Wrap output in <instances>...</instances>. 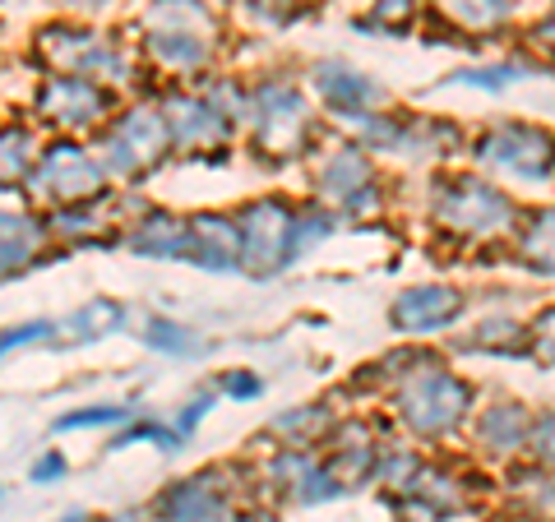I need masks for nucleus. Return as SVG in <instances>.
<instances>
[{"label": "nucleus", "mask_w": 555, "mask_h": 522, "mask_svg": "<svg viewBox=\"0 0 555 522\" xmlns=\"http://www.w3.org/2000/svg\"><path fill=\"white\" fill-rule=\"evenodd\" d=\"M473 158L486 171H495V177L551 181L555 177V134L542 126H524V120H505V126L486 130L477 139Z\"/></svg>", "instance_id": "nucleus-11"}, {"label": "nucleus", "mask_w": 555, "mask_h": 522, "mask_svg": "<svg viewBox=\"0 0 555 522\" xmlns=\"http://www.w3.org/2000/svg\"><path fill=\"white\" fill-rule=\"evenodd\" d=\"M120 107L116 89L107 83H93V79H79V75H38L33 83V97H28V120L47 134H75V139H89L112 120V112Z\"/></svg>", "instance_id": "nucleus-6"}, {"label": "nucleus", "mask_w": 555, "mask_h": 522, "mask_svg": "<svg viewBox=\"0 0 555 522\" xmlns=\"http://www.w3.org/2000/svg\"><path fill=\"white\" fill-rule=\"evenodd\" d=\"M393 407L403 416V426L422 440H444L454 434L467 412H473V384L459 379L454 370H444L440 361H416V370H408L393 389Z\"/></svg>", "instance_id": "nucleus-5"}, {"label": "nucleus", "mask_w": 555, "mask_h": 522, "mask_svg": "<svg viewBox=\"0 0 555 522\" xmlns=\"http://www.w3.org/2000/svg\"><path fill=\"white\" fill-rule=\"evenodd\" d=\"M112 177L102 158L93 153L89 139H75V134H47L42 139V153H38V167L24 185V199L33 208H56V204H83V199H102L112 195Z\"/></svg>", "instance_id": "nucleus-4"}, {"label": "nucleus", "mask_w": 555, "mask_h": 522, "mask_svg": "<svg viewBox=\"0 0 555 522\" xmlns=\"http://www.w3.org/2000/svg\"><path fill=\"white\" fill-rule=\"evenodd\" d=\"M232 218L241 232V273L273 277L292 264V218H297V208L287 199H278V195L250 199Z\"/></svg>", "instance_id": "nucleus-10"}, {"label": "nucleus", "mask_w": 555, "mask_h": 522, "mask_svg": "<svg viewBox=\"0 0 555 522\" xmlns=\"http://www.w3.org/2000/svg\"><path fill=\"white\" fill-rule=\"evenodd\" d=\"M315 185H320V199L334 204L338 213L361 218V213H371V208H379V177L361 144H343L328 153L315 167Z\"/></svg>", "instance_id": "nucleus-12"}, {"label": "nucleus", "mask_w": 555, "mask_h": 522, "mask_svg": "<svg viewBox=\"0 0 555 522\" xmlns=\"http://www.w3.org/2000/svg\"><path fill=\"white\" fill-rule=\"evenodd\" d=\"M328 430H334V416H328L324 403H301V407H287V412H278L273 421H269V434L283 448H310V444H320L328 440Z\"/></svg>", "instance_id": "nucleus-23"}, {"label": "nucleus", "mask_w": 555, "mask_h": 522, "mask_svg": "<svg viewBox=\"0 0 555 522\" xmlns=\"http://www.w3.org/2000/svg\"><path fill=\"white\" fill-rule=\"evenodd\" d=\"M528 426H532V412L524 403H514V397H495V403L477 416V444H481V454L514 458L518 448H528Z\"/></svg>", "instance_id": "nucleus-21"}, {"label": "nucleus", "mask_w": 555, "mask_h": 522, "mask_svg": "<svg viewBox=\"0 0 555 522\" xmlns=\"http://www.w3.org/2000/svg\"><path fill=\"white\" fill-rule=\"evenodd\" d=\"M246 10L259 14L264 24H287V19H297V14L306 10V0H246Z\"/></svg>", "instance_id": "nucleus-37"}, {"label": "nucleus", "mask_w": 555, "mask_h": 522, "mask_svg": "<svg viewBox=\"0 0 555 522\" xmlns=\"http://www.w3.org/2000/svg\"><path fill=\"white\" fill-rule=\"evenodd\" d=\"M56 14H65V19H102L107 10H116V0H47Z\"/></svg>", "instance_id": "nucleus-38"}, {"label": "nucleus", "mask_w": 555, "mask_h": 522, "mask_svg": "<svg viewBox=\"0 0 555 522\" xmlns=\"http://www.w3.org/2000/svg\"><path fill=\"white\" fill-rule=\"evenodd\" d=\"M334 236V213L328 208H297V218H292V264L306 259L315 246Z\"/></svg>", "instance_id": "nucleus-29"}, {"label": "nucleus", "mask_w": 555, "mask_h": 522, "mask_svg": "<svg viewBox=\"0 0 555 522\" xmlns=\"http://www.w3.org/2000/svg\"><path fill=\"white\" fill-rule=\"evenodd\" d=\"M214 403H218V389H208V393H195L185 403V412L177 416V430H181V440H190V434H195V426L204 421L208 412H214Z\"/></svg>", "instance_id": "nucleus-39"}, {"label": "nucleus", "mask_w": 555, "mask_h": 522, "mask_svg": "<svg viewBox=\"0 0 555 522\" xmlns=\"http://www.w3.org/2000/svg\"><path fill=\"white\" fill-rule=\"evenodd\" d=\"M153 518L158 522H232V481L222 467L171 481L167 491L153 499Z\"/></svg>", "instance_id": "nucleus-13"}, {"label": "nucleus", "mask_w": 555, "mask_h": 522, "mask_svg": "<svg viewBox=\"0 0 555 522\" xmlns=\"http://www.w3.org/2000/svg\"><path fill=\"white\" fill-rule=\"evenodd\" d=\"M93 153L107 167L112 185H139L153 171H163L171 158V134L158 112V102H126L116 107L112 120L93 134Z\"/></svg>", "instance_id": "nucleus-3"}, {"label": "nucleus", "mask_w": 555, "mask_h": 522, "mask_svg": "<svg viewBox=\"0 0 555 522\" xmlns=\"http://www.w3.org/2000/svg\"><path fill=\"white\" fill-rule=\"evenodd\" d=\"M532 42H537V47H546L551 56H555V14H551V19H542V24L532 28Z\"/></svg>", "instance_id": "nucleus-41"}, {"label": "nucleus", "mask_w": 555, "mask_h": 522, "mask_svg": "<svg viewBox=\"0 0 555 522\" xmlns=\"http://www.w3.org/2000/svg\"><path fill=\"white\" fill-rule=\"evenodd\" d=\"M56 338V324L51 319H28V324H14V328H0V361L20 347H38V342H51Z\"/></svg>", "instance_id": "nucleus-33"}, {"label": "nucleus", "mask_w": 555, "mask_h": 522, "mask_svg": "<svg viewBox=\"0 0 555 522\" xmlns=\"http://www.w3.org/2000/svg\"><path fill=\"white\" fill-rule=\"evenodd\" d=\"M214 389H218V397H236V403H250V397L264 393V379H259L255 370H228Z\"/></svg>", "instance_id": "nucleus-36"}, {"label": "nucleus", "mask_w": 555, "mask_h": 522, "mask_svg": "<svg viewBox=\"0 0 555 522\" xmlns=\"http://www.w3.org/2000/svg\"><path fill=\"white\" fill-rule=\"evenodd\" d=\"M467 352H500V356H518L528 347V328L509 319V315H491V319H481L473 334L463 338Z\"/></svg>", "instance_id": "nucleus-26"}, {"label": "nucleus", "mask_w": 555, "mask_h": 522, "mask_svg": "<svg viewBox=\"0 0 555 522\" xmlns=\"http://www.w3.org/2000/svg\"><path fill=\"white\" fill-rule=\"evenodd\" d=\"M310 83H315V97L324 102V112L347 116V120L371 116L375 107H385V97H389V93L366 75V69H357L352 61H338V56L310 65Z\"/></svg>", "instance_id": "nucleus-14"}, {"label": "nucleus", "mask_w": 555, "mask_h": 522, "mask_svg": "<svg viewBox=\"0 0 555 522\" xmlns=\"http://www.w3.org/2000/svg\"><path fill=\"white\" fill-rule=\"evenodd\" d=\"M158 112L167 120L171 153H185V158H204L214 148H228L236 134V120L204 89H190V83H171L158 97Z\"/></svg>", "instance_id": "nucleus-9"}, {"label": "nucleus", "mask_w": 555, "mask_h": 522, "mask_svg": "<svg viewBox=\"0 0 555 522\" xmlns=\"http://www.w3.org/2000/svg\"><path fill=\"white\" fill-rule=\"evenodd\" d=\"M47 250H51V236H47L42 208H33V204L0 208V283L38 269Z\"/></svg>", "instance_id": "nucleus-16"}, {"label": "nucleus", "mask_w": 555, "mask_h": 522, "mask_svg": "<svg viewBox=\"0 0 555 522\" xmlns=\"http://www.w3.org/2000/svg\"><path fill=\"white\" fill-rule=\"evenodd\" d=\"M47 236L56 250H83V246H107L116 218L107 213V195L102 199H83V204H56L42 208Z\"/></svg>", "instance_id": "nucleus-17"}, {"label": "nucleus", "mask_w": 555, "mask_h": 522, "mask_svg": "<svg viewBox=\"0 0 555 522\" xmlns=\"http://www.w3.org/2000/svg\"><path fill=\"white\" fill-rule=\"evenodd\" d=\"M232 522H278V513H264V509H250V513H236Z\"/></svg>", "instance_id": "nucleus-42"}, {"label": "nucleus", "mask_w": 555, "mask_h": 522, "mask_svg": "<svg viewBox=\"0 0 555 522\" xmlns=\"http://www.w3.org/2000/svg\"><path fill=\"white\" fill-rule=\"evenodd\" d=\"M430 5L459 32H500L514 14V0H430Z\"/></svg>", "instance_id": "nucleus-24"}, {"label": "nucleus", "mask_w": 555, "mask_h": 522, "mask_svg": "<svg viewBox=\"0 0 555 522\" xmlns=\"http://www.w3.org/2000/svg\"><path fill=\"white\" fill-rule=\"evenodd\" d=\"M134 416V407L126 403H98V407H79V412H65L56 416V434H69V430H102V426H126Z\"/></svg>", "instance_id": "nucleus-31"}, {"label": "nucleus", "mask_w": 555, "mask_h": 522, "mask_svg": "<svg viewBox=\"0 0 555 522\" xmlns=\"http://www.w3.org/2000/svg\"><path fill=\"white\" fill-rule=\"evenodd\" d=\"M61 522H83V518H79V513H69V518H61Z\"/></svg>", "instance_id": "nucleus-43"}, {"label": "nucleus", "mask_w": 555, "mask_h": 522, "mask_svg": "<svg viewBox=\"0 0 555 522\" xmlns=\"http://www.w3.org/2000/svg\"><path fill=\"white\" fill-rule=\"evenodd\" d=\"M528 352H532L537 361L555 365V305H546L542 315L528 324Z\"/></svg>", "instance_id": "nucleus-34"}, {"label": "nucleus", "mask_w": 555, "mask_h": 522, "mask_svg": "<svg viewBox=\"0 0 555 522\" xmlns=\"http://www.w3.org/2000/svg\"><path fill=\"white\" fill-rule=\"evenodd\" d=\"M459 319H463V291L459 287H444V283L408 287L389 305V328H398V334H408V338L440 334V328L459 324Z\"/></svg>", "instance_id": "nucleus-15"}, {"label": "nucleus", "mask_w": 555, "mask_h": 522, "mask_svg": "<svg viewBox=\"0 0 555 522\" xmlns=\"http://www.w3.org/2000/svg\"><path fill=\"white\" fill-rule=\"evenodd\" d=\"M518 259H524L532 273L555 277V204L528 213V222L518 227Z\"/></svg>", "instance_id": "nucleus-25"}, {"label": "nucleus", "mask_w": 555, "mask_h": 522, "mask_svg": "<svg viewBox=\"0 0 555 522\" xmlns=\"http://www.w3.org/2000/svg\"><path fill=\"white\" fill-rule=\"evenodd\" d=\"M514 504H518V513L532 522H555V481L546 472H518Z\"/></svg>", "instance_id": "nucleus-28"}, {"label": "nucleus", "mask_w": 555, "mask_h": 522, "mask_svg": "<svg viewBox=\"0 0 555 522\" xmlns=\"http://www.w3.org/2000/svg\"><path fill=\"white\" fill-rule=\"evenodd\" d=\"M430 218L463 240H500L518 232V208L500 185L481 177H449L430 199Z\"/></svg>", "instance_id": "nucleus-7"}, {"label": "nucleus", "mask_w": 555, "mask_h": 522, "mask_svg": "<svg viewBox=\"0 0 555 522\" xmlns=\"http://www.w3.org/2000/svg\"><path fill=\"white\" fill-rule=\"evenodd\" d=\"M416 10H422V5H416V0H375V5H371V19H357V28L361 32H398V28H408L412 19H416Z\"/></svg>", "instance_id": "nucleus-32"}, {"label": "nucleus", "mask_w": 555, "mask_h": 522, "mask_svg": "<svg viewBox=\"0 0 555 522\" xmlns=\"http://www.w3.org/2000/svg\"><path fill=\"white\" fill-rule=\"evenodd\" d=\"M139 51L167 79H195L218 56L222 24L208 0H144L134 10Z\"/></svg>", "instance_id": "nucleus-1"}, {"label": "nucleus", "mask_w": 555, "mask_h": 522, "mask_svg": "<svg viewBox=\"0 0 555 522\" xmlns=\"http://www.w3.org/2000/svg\"><path fill=\"white\" fill-rule=\"evenodd\" d=\"M246 126L250 139L264 158H297L310 144V130H315V107L310 97L297 89L292 79H264L250 89V107H246Z\"/></svg>", "instance_id": "nucleus-8"}, {"label": "nucleus", "mask_w": 555, "mask_h": 522, "mask_svg": "<svg viewBox=\"0 0 555 522\" xmlns=\"http://www.w3.org/2000/svg\"><path fill=\"white\" fill-rule=\"evenodd\" d=\"M139 338H144V347H153V352H163V356H195L204 347L195 328H185V324L167 319V315H149L144 324H139Z\"/></svg>", "instance_id": "nucleus-27"}, {"label": "nucleus", "mask_w": 555, "mask_h": 522, "mask_svg": "<svg viewBox=\"0 0 555 522\" xmlns=\"http://www.w3.org/2000/svg\"><path fill=\"white\" fill-rule=\"evenodd\" d=\"M190 222L185 264L204 273H241V232L232 213H195Z\"/></svg>", "instance_id": "nucleus-19"}, {"label": "nucleus", "mask_w": 555, "mask_h": 522, "mask_svg": "<svg viewBox=\"0 0 555 522\" xmlns=\"http://www.w3.org/2000/svg\"><path fill=\"white\" fill-rule=\"evenodd\" d=\"M65 472H69L65 454H61V448H47V454L28 467V481H33V485H51V481H61Z\"/></svg>", "instance_id": "nucleus-40"}, {"label": "nucleus", "mask_w": 555, "mask_h": 522, "mask_svg": "<svg viewBox=\"0 0 555 522\" xmlns=\"http://www.w3.org/2000/svg\"><path fill=\"white\" fill-rule=\"evenodd\" d=\"M528 448H532L537 462L555 467V407L542 412V416H532V426H528Z\"/></svg>", "instance_id": "nucleus-35"}, {"label": "nucleus", "mask_w": 555, "mask_h": 522, "mask_svg": "<svg viewBox=\"0 0 555 522\" xmlns=\"http://www.w3.org/2000/svg\"><path fill=\"white\" fill-rule=\"evenodd\" d=\"M126 246L130 255L153 259V264H185L190 222L181 213H167V208H139V218L126 227Z\"/></svg>", "instance_id": "nucleus-18"}, {"label": "nucleus", "mask_w": 555, "mask_h": 522, "mask_svg": "<svg viewBox=\"0 0 555 522\" xmlns=\"http://www.w3.org/2000/svg\"><path fill=\"white\" fill-rule=\"evenodd\" d=\"M532 79V65H518V61H505V65H473V69H459L454 83L463 89H481V93H500L509 83H524Z\"/></svg>", "instance_id": "nucleus-30"}, {"label": "nucleus", "mask_w": 555, "mask_h": 522, "mask_svg": "<svg viewBox=\"0 0 555 522\" xmlns=\"http://www.w3.org/2000/svg\"><path fill=\"white\" fill-rule=\"evenodd\" d=\"M42 139L47 134L28 116H0V195H24Z\"/></svg>", "instance_id": "nucleus-20"}, {"label": "nucleus", "mask_w": 555, "mask_h": 522, "mask_svg": "<svg viewBox=\"0 0 555 522\" xmlns=\"http://www.w3.org/2000/svg\"><path fill=\"white\" fill-rule=\"evenodd\" d=\"M126 319H130V310L120 301H112V296H93L89 305H79L75 315H65L56 324V338L61 342H98V338L120 334ZM56 338H51V342H56Z\"/></svg>", "instance_id": "nucleus-22"}, {"label": "nucleus", "mask_w": 555, "mask_h": 522, "mask_svg": "<svg viewBox=\"0 0 555 522\" xmlns=\"http://www.w3.org/2000/svg\"><path fill=\"white\" fill-rule=\"evenodd\" d=\"M33 61L47 75H79L107 89H126L134 79V61L112 32H102L89 19H47L42 28H33Z\"/></svg>", "instance_id": "nucleus-2"}]
</instances>
